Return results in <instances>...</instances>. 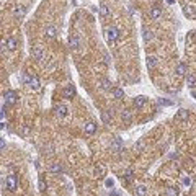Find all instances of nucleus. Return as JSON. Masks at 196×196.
<instances>
[{"label": "nucleus", "instance_id": "1", "mask_svg": "<svg viewBox=\"0 0 196 196\" xmlns=\"http://www.w3.org/2000/svg\"><path fill=\"white\" fill-rule=\"evenodd\" d=\"M105 38L108 43H115L118 38H119V30L115 28V26H110V28H106L105 30Z\"/></svg>", "mask_w": 196, "mask_h": 196}, {"label": "nucleus", "instance_id": "2", "mask_svg": "<svg viewBox=\"0 0 196 196\" xmlns=\"http://www.w3.org/2000/svg\"><path fill=\"white\" fill-rule=\"evenodd\" d=\"M5 185H7V190L15 191V190H16V185H18V181H16V176H15V175H7V178H5Z\"/></svg>", "mask_w": 196, "mask_h": 196}, {"label": "nucleus", "instance_id": "3", "mask_svg": "<svg viewBox=\"0 0 196 196\" xmlns=\"http://www.w3.org/2000/svg\"><path fill=\"white\" fill-rule=\"evenodd\" d=\"M110 147H111V151L113 152H121L123 151V141H121L119 137H115V139L111 141Z\"/></svg>", "mask_w": 196, "mask_h": 196}, {"label": "nucleus", "instance_id": "4", "mask_svg": "<svg viewBox=\"0 0 196 196\" xmlns=\"http://www.w3.org/2000/svg\"><path fill=\"white\" fill-rule=\"evenodd\" d=\"M62 95H64V98H72V96L75 95V88H74V85H65L64 90H62Z\"/></svg>", "mask_w": 196, "mask_h": 196}, {"label": "nucleus", "instance_id": "5", "mask_svg": "<svg viewBox=\"0 0 196 196\" xmlns=\"http://www.w3.org/2000/svg\"><path fill=\"white\" fill-rule=\"evenodd\" d=\"M69 46H71L72 49H79V46H80V38L77 35H72L69 38Z\"/></svg>", "mask_w": 196, "mask_h": 196}, {"label": "nucleus", "instance_id": "6", "mask_svg": "<svg viewBox=\"0 0 196 196\" xmlns=\"http://www.w3.org/2000/svg\"><path fill=\"white\" fill-rule=\"evenodd\" d=\"M31 56H33L36 60H43V59H44V52H43L41 47H33V49H31Z\"/></svg>", "mask_w": 196, "mask_h": 196}, {"label": "nucleus", "instance_id": "7", "mask_svg": "<svg viewBox=\"0 0 196 196\" xmlns=\"http://www.w3.org/2000/svg\"><path fill=\"white\" fill-rule=\"evenodd\" d=\"M146 103H147V96H144V95H139L134 98V106L136 108H142Z\"/></svg>", "mask_w": 196, "mask_h": 196}, {"label": "nucleus", "instance_id": "8", "mask_svg": "<svg viewBox=\"0 0 196 196\" xmlns=\"http://www.w3.org/2000/svg\"><path fill=\"white\" fill-rule=\"evenodd\" d=\"M56 113H57V116L64 118V116H67V113H69V108L65 105H57L56 106Z\"/></svg>", "mask_w": 196, "mask_h": 196}, {"label": "nucleus", "instance_id": "9", "mask_svg": "<svg viewBox=\"0 0 196 196\" xmlns=\"http://www.w3.org/2000/svg\"><path fill=\"white\" fill-rule=\"evenodd\" d=\"M149 15H151L152 20H159V18H160V15H162V10L159 8V7H152L151 12H149Z\"/></svg>", "mask_w": 196, "mask_h": 196}, {"label": "nucleus", "instance_id": "10", "mask_svg": "<svg viewBox=\"0 0 196 196\" xmlns=\"http://www.w3.org/2000/svg\"><path fill=\"white\" fill-rule=\"evenodd\" d=\"M5 100H7L8 105H13V103L16 101V93H15V92H12V90H8L5 93Z\"/></svg>", "mask_w": 196, "mask_h": 196}, {"label": "nucleus", "instance_id": "11", "mask_svg": "<svg viewBox=\"0 0 196 196\" xmlns=\"http://www.w3.org/2000/svg\"><path fill=\"white\" fill-rule=\"evenodd\" d=\"M146 195H147V186L146 185L136 186V190H134V196H146Z\"/></svg>", "mask_w": 196, "mask_h": 196}, {"label": "nucleus", "instance_id": "12", "mask_svg": "<svg viewBox=\"0 0 196 196\" xmlns=\"http://www.w3.org/2000/svg\"><path fill=\"white\" fill-rule=\"evenodd\" d=\"M30 88L31 90H35V92H38L41 88V83H39V80L36 79L35 75H33V79H31V82H30Z\"/></svg>", "mask_w": 196, "mask_h": 196}, {"label": "nucleus", "instance_id": "13", "mask_svg": "<svg viewBox=\"0 0 196 196\" xmlns=\"http://www.w3.org/2000/svg\"><path fill=\"white\" fill-rule=\"evenodd\" d=\"M25 13H26V7L18 5L15 8V16H16V18H23V16H25Z\"/></svg>", "mask_w": 196, "mask_h": 196}, {"label": "nucleus", "instance_id": "14", "mask_svg": "<svg viewBox=\"0 0 196 196\" xmlns=\"http://www.w3.org/2000/svg\"><path fill=\"white\" fill-rule=\"evenodd\" d=\"M96 131V124L93 123V121H90V123H87L85 124V132L87 134H93Z\"/></svg>", "mask_w": 196, "mask_h": 196}, {"label": "nucleus", "instance_id": "15", "mask_svg": "<svg viewBox=\"0 0 196 196\" xmlns=\"http://www.w3.org/2000/svg\"><path fill=\"white\" fill-rule=\"evenodd\" d=\"M56 35H57V28L56 26H47L46 28V36L47 38H56Z\"/></svg>", "mask_w": 196, "mask_h": 196}, {"label": "nucleus", "instance_id": "16", "mask_svg": "<svg viewBox=\"0 0 196 196\" xmlns=\"http://www.w3.org/2000/svg\"><path fill=\"white\" fill-rule=\"evenodd\" d=\"M188 116H190V113H188L186 110H178V113H176V118L181 119V121H186L188 119Z\"/></svg>", "mask_w": 196, "mask_h": 196}, {"label": "nucleus", "instance_id": "17", "mask_svg": "<svg viewBox=\"0 0 196 196\" xmlns=\"http://www.w3.org/2000/svg\"><path fill=\"white\" fill-rule=\"evenodd\" d=\"M98 12H100V15H101V16H105V18H106L108 15H110V8H108V7L105 5V3H103V5H100Z\"/></svg>", "mask_w": 196, "mask_h": 196}, {"label": "nucleus", "instance_id": "18", "mask_svg": "<svg viewBox=\"0 0 196 196\" xmlns=\"http://www.w3.org/2000/svg\"><path fill=\"white\" fill-rule=\"evenodd\" d=\"M176 74H178V75H185L186 74V65L183 64V62H180V64L176 65Z\"/></svg>", "mask_w": 196, "mask_h": 196}, {"label": "nucleus", "instance_id": "19", "mask_svg": "<svg viewBox=\"0 0 196 196\" xmlns=\"http://www.w3.org/2000/svg\"><path fill=\"white\" fill-rule=\"evenodd\" d=\"M105 167L103 165H98V167H95V176H98V178H100V176H105Z\"/></svg>", "mask_w": 196, "mask_h": 196}, {"label": "nucleus", "instance_id": "20", "mask_svg": "<svg viewBox=\"0 0 196 196\" xmlns=\"http://www.w3.org/2000/svg\"><path fill=\"white\" fill-rule=\"evenodd\" d=\"M155 64H157V59L154 56H149V57H147V67H149V69H154Z\"/></svg>", "mask_w": 196, "mask_h": 196}, {"label": "nucleus", "instance_id": "21", "mask_svg": "<svg viewBox=\"0 0 196 196\" xmlns=\"http://www.w3.org/2000/svg\"><path fill=\"white\" fill-rule=\"evenodd\" d=\"M51 172L52 173H62V165L60 163H52L51 165Z\"/></svg>", "mask_w": 196, "mask_h": 196}, {"label": "nucleus", "instance_id": "22", "mask_svg": "<svg viewBox=\"0 0 196 196\" xmlns=\"http://www.w3.org/2000/svg\"><path fill=\"white\" fill-rule=\"evenodd\" d=\"M7 47H8V49H15L16 47V39L15 38H8V39H7Z\"/></svg>", "mask_w": 196, "mask_h": 196}, {"label": "nucleus", "instance_id": "23", "mask_svg": "<svg viewBox=\"0 0 196 196\" xmlns=\"http://www.w3.org/2000/svg\"><path fill=\"white\" fill-rule=\"evenodd\" d=\"M113 95H115V98L121 100V98H124V92L121 90V88H115V90H113Z\"/></svg>", "mask_w": 196, "mask_h": 196}, {"label": "nucleus", "instance_id": "24", "mask_svg": "<svg viewBox=\"0 0 196 196\" xmlns=\"http://www.w3.org/2000/svg\"><path fill=\"white\" fill-rule=\"evenodd\" d=\"M123 178L126 180V183H129V181L134 178V173H132V170H126V172H124V176H123Z\"/></svg>", "mask_w": 196, "mask_h": 196}, {"label": "nucleus", "instance_id": "25", "mask_svg": "<svg viewBox=\"0 0 196 196\" xmlns=\"http://www.w3.org/2000/svg\"><path fill=\"white\" fill-rule=\"evenodd\" d=\"M110 115H111V111H103L101 113V119H103L105 124H110Z\"/></svg>", "mask_w": 196, "mask_h": 196}, {"label": "nucleus", "instance_id": "26", "mask_svg": "<svg viewBox=\"0 0 196 196\" xmlns=\"http://www.w3.org/2000/svg\"><path fill=\"white\" fill-rule=\"evenodd\" d=\"M31 79H33V75H30V74H23V77H21V82H23L25 85H30Z\"/></svg>", "mask_w": 196, "mask_h": 196}, {"label": "nucleus", "instance_id": "27", "mask_svg": "<svg viewBox=\"0 0 196 196\" xmlns=\"http://www.w3.org/2000/svg\"><path fill=\"white\" fill-rule=\"evenodd\" d=\"M101 88H105V90H110V88H111V82L108 80V79H103V80H101Z\"/></svg>", "mask_w": 196, "mask_h": 196}, {"label": "nucleus", "instance_id": "28", "mask_svg": "<svg viewBox=\"0 0 196 196\" xmlns=\"http://www.w3.org/2000/svg\"><path fill=\"white\" fill-rule=\"evenodd\" d=\"M121 118H123L124 121H131V119H132V116H131V113L128 110H124L123 113H121Z\"/></svg>", "mask_w": 196, "mask_h": 196}, {"label": "nucleus", "instance_id": "29", "mask_svg": "<svg viewBox=\"0 0 196 196\" xmlns=\"http://www.w3.org/2000/svg\"><path fill=\"white\" fill-rule=\"evenodd\" d=\"M183 13H185V16H190V18H191L193 15H195V12H193V8H190L188 5H186L185 8H183Z\"/></svg>", "mask_w": 196, "mask_h": 196}, {"label": "nucleus", "instance_id": "30", "mask_svg": "<svg viewBox=\"0 0 196 196\" xmlns=\"http://www.w3.org/2000/svg\"><path fill=\"white\" fill-rule=\"evenodd\" d=\"M142 36H144V39H146V41H151L152 38H154V35H152L149 30H144V31H142Z\"/></svg>", "mask_w": 196, "mask_h": 196}, {"label": "nucleus", "instance_id": "31", "mask_svg": "<svg viewBox=\"0 0 196 196\" xmlns=\"http://www.w3.org/2000/svg\"><path fill=\"white\" fill-rule=\"evenodd\" d=\"M38 186H39V191H44L46 190V180H44V176H39V183H38Z\"/></svg>", "mask_w": 196, "mask_h": 196}, {"label": "nucleus", "instance_id": "32", "mask_svg": "<svg viewBox=\"0 0 196 196\" xmlns=\"http://www.w3.org/2000/svg\"><path fill=\"white\" fill-rule=\"evenodd\" d=\"M186 82H188V85H190V87H195V83H196V77H195V75H188Z\"/></svg>", "mask_w": 196, "mask_h": 196}, {"label": "nucleus", "instance_id": "33", "mask_svg": "<svg viewBox=\"0 0 196 196\" xmlns=\"http://www.w3.org/2000/svg\"><path fill=\"white\" fill-rule=\"evenodd\" d=\"M167 196H178V190L176 188H168L167 190Z\"/></svg>", "mask_w": 196, "mask_h": 196}, {"label": "nucleus", "instance_id": "34", "mask_svg": "<svg viewBox=\"0 0 196 196\" xmlns=\"http://www.w3.org/2000/svg\"><path fill=\"white\" fill-rule=\"evenodd\" d=\"M159 105H172L170 101H167V100H160L159 101Z\"/></svg>", "mask_w": 196, "mask_h": 196}, {"label": "nucleus", "instance_id": "35", "mask_svg": "<svg viewBox=\"0 0 196 196\" xmlns=\"http://www.w3.org/2000/svg\"><path fill=\"white\" fill-rule=\"evenodd\" d=\"M183 183H185V185H191V178H185V180H183Z\"/></svg>", "mask_w": 196, "mask_h": 196}, {"label": "nucleus", "instance_id": "36", "mask_svg": "<svg viewBox=\"0 0 196 196\" xmlns=\"http://www.w3.org/2000/svg\"><path fill=\"white\" fill-rule=\"evenodd\" d=\"M106 186H108V188H111V186H113V180H106Z\"/></svg>", "mask_w": 196, "mask_h": 196}, {"label": "nucleus", "instance_id": "37", "mask_svg": "<svg viewBox=\"0 0 196 196\" xmlns=\"http://www.w3.org/2000/svg\"><path fill=\"white\" fill-rule=\"evenodd\" d=\"M142 147H144V144H142V142H137V144H136V149H142Z\"/></svg>", "mask_w": 196, "mask_h": 196}, {"label": "nucleus", "instance_id": "38", "mask_svg": "<svg viewBox=\"0 0 196 196\" xmlns=\"http://www.w3.org/2000/svg\"><path fill=\"white\" fill-rule=\"evenodd\" d=\"M167 3H168V5H172V3H175V0H167Z\"/></svg>", "mask_w": 196, "mask_h": 196}, {"label": "nucleus", "instance_id": "39", "mask_svg": "<svg viewBox=\"0 0 196 196\" xmlns=\"http://www.w3.org/2000/svg\"><path fill=\"white\" fill-rule=\"evenodd\" d=\"M191 95H193V96H195V98H196V92L193 90V92H191Z\"/></svg>", "mask_w": 196, "mask_h": 196}]
</instances>
